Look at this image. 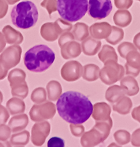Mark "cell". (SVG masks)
Segmentation results:
<instances>
[{
	"label": "cell",
	"mask_w": 140,
	"mask_h": 147,
	"mask_svg": "<svg viewBox=\"0 0 140 147\" xmlns=\"http://www.w3.org/2000/svg\"><path fill=\"white\" fill-rule=\"evenodd\" d=\"M57 111L66 122L83 124L92 116L93 105L87 96L76 91H67L57 100Z\"/></svg>",
	"instance_id": "obj_1"
},
{
	"label": "cell",
	"mask_w": 140,
	"mask_h": 147,
	"mask_svg": "<svg viewBox=\"0 0 140 147\" xmlns=\"http://www.w3.org/2000/svg\"><path fill=\"white\" fill-rule=\"evenodd\" d=\"M55 54L46 45H36L28 49L24 55V64L33 73H43L52 65Z\"/></svg>",
	"instance_id": "obj_2"
},
{
	"label": "cell",
	"mask_w": 140,
	"mask_h": 147,
	"mask_svg": "<svg viewBox=\"0 0 140 147\" xmlns=\"http://www.w3.org/2000/svg\"><path fill=\"white\" fill-rule=\"evenodd\" d=\"M38 17L37 6L31 1L18 3L13 7L11 13L12 23L21 29H27L35 26Z\"/></svg>",
	"instance_id": "obj_3"
},
{
	"label": "cell",
	"mask_w": 140,
	"mask_h": 147,
	"mask_svg": "<svg viewBox=\"0 0 140 147\" xmlns=\"http://www.w3.org/2000/svg\"><path fill=\"white\" fill-rule=\"evenodd\" d=\"M58 11L62 19L75 22L88 11V0H58Z\"/></svg>",
	"instance_id": "obj_4"
},
{
	"label": "cell",
	"mask_w": 140,
	"mask_h": 147,
	"mask_svg": "<svg viewBox=\"0 0 140 147\" xmlns=\"http://www.w3.org/2000/svg\"><path fill=\"white\" fill-rule=\"evenodd\" d=\"M104 64V67L100 69L99 74V78L104 84L112 85L124 77L125 69L117 61L110 60L105 61Z\"/></svg>",
	"instance_id": "obj_5"
},
{
	"label": "cell",
	"mask_w": 140,
	"mask_h": 147,
	"mask_svg": "<svg viewBox=\"0 0 140 147\" xmlns=\"http://www.w3.org/2000/svg\"><path fill=\"white\" fill-rule=\"evenodd\" d=\"M57 107L52 102L35 104L31 108L29 116L32 121L41 122L52 119L56 114Z\"/></svg>",
	"instance_id": "obj_6"
},
{
	"label": "cell",
	"mask_w": 140,
	"mask_h": 147,
	"mask_svg": "<svg viewBox=\"0 0 140 147\" xmlns=\"http://www.w3.org/2000/svg\"><path fill=\"white\" fill-rule=\"evenodd\" d=\"M113 10L111 0H90L88 13L96 20H102L108 17Z\"/></svg>",
	"instance_id": "obj_7"
},
{
	"label": "cell",
	"mask_w": 140,
	"mask_h": 147,
	"mask_svg": "<svg viewBox=\"0 0 140 147\" xmlns=\"http://www.w3.org/2000/svg\"><path fill=\"white\" fill-rule=\"evenodd\" d=\"M22 51V48L19 45L10 46L0 55V63L8 70L15 67L20 62Z\"/></svg>",
	"instance_id": "obj_8"
},
{
	"label": "cell",
	"mask_w": 140,
	"mask_h": 147,
	"mask_svg": "<svg viewBox=\"0 0 140 147\" xmlns=\"http://www.w3.org/2000/svg\"><path fill=\"white\" fill-rule=\"evenodd\" d=\"M51 125L46 120L37 122L32 126L31 140L36 146H41L45 144L46 138L50 134Z\"/></svg>",
	"instance_id": "obj_9"
},
{
	"label": "cell",
	"mask_w": 140,
	"mask_h": 147,
	"mask_svg": "<svg viewBox=\"0 0 140 147\" xmlns=\"http://www.w3.org/2000/svg\"><path fill=\"white\" fill-rule=\"evenodd\" d=\"M84 67L77 61H69L62 66L60 74L63 79L72 82L78 80L83 75Z\"/></svg>",
	"instance_id": "obj_10"
},
{
	"label": "cell",
	"mask_w": 140,
	"mask_h": 147,
	"mask_svg": "<svg viewBox=\"0 0 140 147\" xmlns=\"http://www.w3.org/2000/svg\"><path fill=\"white\" fill-rule=\"evenodd\" d=\"M125 73L127 76L137 77L140 73V53L137 50H132L126 55Z\"/></svg>",
	"instance_id": "obj_11"
},
{
	"label": "cell",
	"mask_w": 140,
	"mask_h": 147,
	"mask_svg": "<svg viewBox=\"0 0 140 147\" xmlns=\"http://www.w3.org/2000/svg\"><path fill=\"white\" fill-rule=\"evenodd\" d=\"M104 141L102 134L94 127L90 131L84 132L80 138V144L84 147L96 146Z\"/></svg>",
	"instance_id": "obj_12"
},
{
	"label": "cell",
	"mask_w": 140,
	"mask_h": 147,
	"mask_svg": "<svg viewBox=\"0 0 140 147\" xmlns=\"http://www.w3.org/2000/svg\"><path fill=\"white\" fill-rule=\"evenodd\" d=\"M81 52H82L81 45L75 40L68 41L60 47L62 58L66 60L78 57L81 54Z\"/></svg>",
	"instance_id": "obj_13"
},
{
	"label": "cell",
	"mask_w": 140,
	"mask_h": 147,
	"mask_svg": "<svg viewBox=\"0 0 140 147\" xmlns=\"http://www.w3.org/2000/svg\"><path fill=\"white\" fill-rule=\"evenodd\" d=\"M89 30L92 37L95 39H106L112 31V26L108 22H96L90 26Z\"/></svg>",
	"instance_id": "obj_14"
},
{
	"label": "cell",
	"mask_w": 140,
	"mask_h": 147,
	"mask_svg": "<svg viewBox=\"0 0 140 147\" xmlns=\"http://www.w3.org/2000/svg\"><path fill=\"white\" fill-rule=\"evenodd\" d=\"M111 108L106 102H97L94 104L92 117L95 121H102L110 118Z\"/></svg>",
	"instance_id": "obj_15"
},
{
	"label": "cell",
	"mask_w": 140,
	"mask_h": 147,
	"mask_svg": "<svg viewBox=\"0 0 140 147\" xmlns=\"http://www.w3.org/2000/svg\"><path fill=\"white\" fill-rule=\"evenodd\" d=\"M101 42L100 40L95 39L93 37H86L81 43V49L84 55L87 56H93L96 55L101 47Z\"/></svg>",
	"instance_id": "obj_16"
},
{
	"label": "cell",
	"mask_w": 140,
	"mask_h": 147,
	"mask_svg": "<svg viewBox=\"0 0 140 147\" xmlns=\"http://www.w3.org/2000/svg\"><path fill=\"white\" fill-rule=\"evenodd\" d=\"M2 32L4 34L6 43L8 44L19 45L21 44L24 40V37L22 33L8 25L2 28Z\"/></svg>",
	"instance_id": "obj_17"
},
{
	"label": "cell",
	"mask_w": 140,
	"mask_h": 147,
	"mask_svg": "<svg viewBox=\"0 0 140 147\" xmlns=\"http://www.w3.org/2000/svg\"><path fill=\"white\" fill-rule=\"evenodd\" d=\"M29 119L25 114H19L13 116L8 122V125L11 129L12 132H19L24 130L28 125Z\"/></svg>",
	"instance_id": "obj_18"
},
{
	"label": "cell",
	"mask_w": 140,
	"mask_h": 147,
	"mask_svg": "<svg viewBox=\"0 0 140 147\" xmlns=\"http://www.w3.org/2000/svg\"><path fill=\"white\" fill-rule=\"evenodd\" d=\"M40 35L48 42H54L58 39L60 34L54 22H46L40 28Z\"/></svg>",
	"instance_id": "obj_19"
},
{
	"label": "cell",
	"mask_w": 140,
	"mask_h": 147,
	"mask_svg": "<svg viewBox=\"0 0 140 147\" xmlns=\"http://www.w3.org/2000/svg\"><path fill=\"white\" fill-rule=\"evenodd\" d=\"M6 108L11 115L23 114L25 111V104L23 99L13 96L6 103Z\"/></svg>",
	"instance_id": "obj_20"
},
{
	"label": "cell",
	"mask_w": 140,
	"mask_h": 147,
	"mask_svg": "<svg viewBox=\"0 0 140 147\" xmlns=\"http://www.w3.org/2000/svg\"><path fill=\"white\" fill-rule=\"evenodd\" d=\"M126 95V90L121 86L113 85L106 90L105 99L109 102L114 104Z\"/></svg>",
	"instance_id": "obj_21"
},
{
	"label": "cell",
	"mask_w": 140,
	"mask_h": 147,
	"mask_svg": "<svg viewBox=\"0 0 140 147\" xmlns=\"http://www.w3.org/2000/svg\"><path fill=\"white\" fill-rule=\"evenodd\" d=\"M120 84L121 87H123L126 90V95L133 96L136 95L139 91V88L137 81L133 76H127L123 77L120 80Z\"/></svg>",
	"instance_id": "obj_22"
},
{
	"label": "cell",
	"mask_w": 140,
	"mask_h": 147,
	"mask_svg": "<svg viewBox=\"0 0 140 147\" xmlns=\"http://www.w3.org/2000/svg\"><path fill=\"white\" fill-rule=\"evenodd\" d=\"M113 21L114 23L117 26L125 28L131 23L132 16L127 10H118L117 11H116V13L113 16Z\"/></svg>",
	"instance_id": "obj_23"
},
{
	"label": "cell",
	"mask_w": 140,
	"mask_h": 147,
	"mask_svg": "<svg viewBox=\"0 0 140 147\" xmlns=\"http://www.w3.org/2000/svg\"><path fill=\"white\" fill-rule=\"evenodd\" d=\"M46 91L48 99L52 102L57 101L62 94V87L59 82L52 80L48 82L46 85Z\"/></svg>",
	"instance_id": "obj_24"
},
{
	"label": "cell",
	"mask_w": 140,
	"mask_h": 147,
	"mask_svg": "<svg viewBox=\"0 0 140 147\" xmlns=\"http://www.w3.org/2000/svg\"><path fill=\"white\" fill-rule=\"evenodd\" d=\"M133 106L131 99L127 96H123L117 102L113 105V110L121 115H126L131 111Z\"/></svg>",
	"instance_id": "obj_25"
},
{
	"label": "cell",
	"mask_w": 140,
	"mask_h": 147,
	"mask_svg": "<svg viewBox=\"0 0 140 147\" xmlns=\"http://www.w3.org/2000/svg\"><path fill=\"white\" fill-rule=\"evenodd\" d=\"M30 133L28 131L23 130L19 132H15L11 136L10 143L14 146H25L29 143Z\"/></svg>",
	"instance_id": "obj_26"
},
{
	"label": "cell",
	"mask_w": 140,
	"mask_h": 147,
	"mask_svg": "<svg viewBox=\"0 0 140 147\" xmlns=\"http://www.w3.org/2000/svg\"><path fill=\"white\" fill-rule=\"evenodd\" d=\"M100 74V68L93 63L86 64L83 69L82 77L87 82H95L98 80Z\"/></svg>",
	"instance_id": "obj_27"
},
{
	"label": "cell",
	"mask_w": 140,
	"mask_h": 147,
	"mask_svg": "<svg viewBox=\"0 0 140 147\" xmlns=\"http://www.w3.org/2000/svg\"><path fill=\"white\" fill-rule=\"evenodd\" d=\"M72 30V33L75 37V40L78 41L82 42L84 39L89 37L90 34L88 26L84 22H77L75 26H73Z\"/></svg>",
	"instance_id": "obj_28"
},
{
	"label": "cell",
	"mask_w": 140,
	"mask_h": 147,
	"mask_svg": "<svg viewBox=\"0 0 140 147\" xmlns=\"http://www.w3.org/2000/svg\"><path fill=\"white\" fill-rule=\"evenodd\" d=\"M26 73L21 69H13L11 70L8 74V80L10 83V87L25 82Z\"/></svg>",
	"instance_id": "obj_29"
},
{
	"label": "cell",
	"mask_w": 140,
	"mask_h": 147,
	"mask_svg": "<svg viewBox=\"0 0 140 147\" xmlns=\"http://www.w3.org/2000/svg\"><path fill=\"white\" fill-rule=\"evenodd\" d=\"M98 57V59L103 63L110 60L118 61V56L115 51V49L110 45L103 46L102 49L99 52Z\"/></svg>",
	"instance_id": "obj_30"
},
{
	"label": "cell",
	"mask_w": 140,
	"mask_h": 147,
	"mask_svg": "<svg viewBox=\"0 0 140 147\" xmlns=\"http://www.w3.org/2000/svg\"><path fill=\"white\" fill-rule=\"evenodd\" d=\"M93 127L102 134L103 138L105 140L108 138L113 127L112 118L110 117L106 120H102V121H96L95 125Z\"/></svg>",
	"instance_id": "obj_31"
},
{
	"label": "cell",
	"mask_w": 140,
	"mask_h": 147,
	"mask_svg": "<svg viewBox=\"0 0 140 147\" xmlns=\"http://www.w3.org/2000/svg\"><path fill=\"white\" fill-rule=\"evenodd\" d=\"M125 37V33L123 30L116 26H112V31L110 34L106 38V41L110 44L116 45L121 42Z\"/></svg>",
	"instance_id": "obj_32"
},
{
	"label": "cell",
	"mask_w": 140,
	"mask_h": 147,
	"mask_svg": "<svg viewBox=\"0 0 140 147\" xmlns=\"http://www.w3.org/2000/svg\"><path fill=\"white\" fill-rule=\"evenodd\" d=\"M28 86L26 82H24L17 85L11 87V95L13 96L19 97L21 99H25L28 94Z\"/></svg>",
	"instance_id": "obj_33"
},
{
	"label": "cell",
	"mask_w": 140,
	"mask_h": 147,
	"mask_svg": "<svg viewBox=\"0 0 140 147\" xmlns=\"http://www.w3.org/2000/svg\"><path fill=\"white\" fill-rule=\"evenodd\" d=\"M47 93L43 88H37L34 89L31 95V99L34 104H41L46 102Z\"/></svg>",
	"instance_id": "obj_34"
},
{
	"label": "cell",
	"mask_w": 140,
	"mask_h": 147,
	"mask_svg": "<svg viewBox=\"0 0 140 147\" xmlns=\"http://www.w3.org/2000/svg\"><path fill=\"white\" fill-rule=\"evenodd\" d=\"M114 139L119 145L121 146L127 144L131 141V137L130 133L126 130H118L113 134Z\"/></svg>",
	"instance_id": "obj_35"
},
{
	"label": "cell",
	"mask_w": 140,
	"mask_h": 147,
	"mask_svg": "<svg viewBox=\"0 0 140 147\" xmlns=\"http://www.w3.org/2000/svg\"><path fill=\"white\" fill-rule=\"evenodd\" d=\"M54 23L55 26H56L57 29H58V32L60 34V35L63 33H64V32H70L73 28V26L71 22L65 20L64 19H58Z\"/></svg>",
	"instance_id": "obj_36"
},
{
	"label": "cell",
	"mask_w": 140,
	"mask_h": 147,
	"mask_svg": "<svg viewBox=\"0 0 140 147\" xmlns=\"http://www.w3.org/2000/svg\"><path fill=\"white\" fill-rule=\"evenodd\" d=\"M132 50H136V47L134 44L130 42H124L118 47V52L122 58H125L126 55Z\"/></svg>",
	"instance_id": "obj_37"
},
{
	"label": "cell",
	"mask_w": 140,
	"mask_h": 147,
	"mask_svg": "<svg viewBox=\"0 0 140 147\" xmlns=\"http://www.w3.org/2000/svg\"><path fill=\"white\" fill-rule=\"evenodd\" d=\"M41 6L47 10L51 17L52 13L58 11V0H43Z\"/></svg>",
	"instance_id": "obj_38"
},
{
	"label": "cell",
	"mask_w": 140,
	"mask_h": 147,
	"mask_svg": "<svg viewBox=\"0 0 140 147\" xmlns=\"http://www.w3.org/2000/svg\"><path fill=\"white\" fill-rule=\"evenodd\" d=\"M12 131L9 125H5V123L0 124V140L6 141L8 140L11 136Z\"/></svg>",
	"instance_id": "obj_39"
},
{
	"label": "cell",
	"mask_w": 140,
	"mask_h": 147,
	"mask_svg": "<svg viewBox=\"0 0 140 147\" xmlns=\"http://www.w3.org/2000/svg\"><path fill=\"white\" fill-rule=\"evenodd\" d=\"M69 129H70V131H71L72 134L73 136L76 137V138H79L83 135L84 132H85V128L82 124H73V123H70L69 125Z\"/></svg>",
	"instance_id": "obj_40"
},
{
	"label": "cell",
	"mask_w": 140,
	"mask_h": 147,
	"mask_svg": "<svg viewBox=\"0 0 140 147\" xmlns=\"http://www.w3.org/2000/svg\"><path fill=\"white\" fill-rule=\"evenodd\" d=\"M48 147H64L65 142L60 138L58 137H53L50 138V140L47 143Z\"/></svg>",
	"instance_id": "obj_41"
},
{
	"label": "cell",
	"mask_w": 140,
	"mask_h": 147,
	"mask_svg": "<svg viewBox=\"0 0 140 147\" xmlns=\"http://www.w3.org/2000/svg\"><path fill=\"white\" fill-rule=\"evenodd\" d=\"M75 40V37L73 36L72 33L70 32H64L62 34H60V37H59V40H58L59 47H61L64 43H66V42H68L69 40Z\"/></svg>",
	"instance_id": "obj_42"
},
{
	"label": "cell",
	"mask_w": 140,
	"mask_h": 147,
	"mask_svg": "<svg viewBox=\"0 0 140 147\" xmlns=\"http://www.w3.org/2000/svg\"><path fill=\"white\" fill-rule=\"evenodd\" d=\"M114 3L119 9H127L133 5V0H114Z\"/></svg>",
	"instance_id": "obj_43"
},
{
	"label": "cell",
	"mask_w": 140,
	"mask_h": 147,
	"mask_svg": "<svg viewBox=\"0 0 140 147\" xmlns=\"http://www.w3.org/2000/svg\"><path fill=\"white\" fill-rule=\"evenodd\" d=\"M10 117V113L8 109L5 108L0 102V124H3L8 122Z\"/></svg>",
	"instance_id": "obj_44"
},
{
	"label": "cell",
	"mask_w": 140,
	"mask_h": 147,
	"mask_svg": "<svg viewBox=\"0 0 140 147\" xmlns=\"http://www.w3.org/2000/svg\"><path fill=\"white\" fill-rule=\"evenodd\" d=\"M131 140L133 146H140V128L133 132Z\"/></svg>",
	"instance_id": "obj_45"
},
{
	"label": "cell",
	"mask_w": 140,
	"mask_h": 147,
	"mask_svg": "<svg viewBox=\"0 0 140 147\" xmlns=\"http://www.w3.org/2000/svg\"><path fill=\"white\" fill-rule=\"evenodd\" d=\"M8 11V3L6 0H0V20L4 18Z\"/></svg>",
	"instance_id": "obj_46"
},
{
	"label": "cell",
	"mask_w": 140,
	"mask_h": 147,
	"mask_svg": "<svg viewBox=\"0 0 140 147\" xmlns=\"http://www.w3.org/2000/svg\"><path fill=\"white\" fill-rule=\"evenodd\" d=\"M132 117L140 123V105L135 108L132 111Z\"/></svg>",
	"instance_id": "obj_47"
},
{
	"label": "cell",
	"mask_w": 140,
	"mask_h": 147,
	"mask_svg": "<svg viewBox=\"0 0 140 147\" xmlns=\"http://www.w3.org/2000/svg\"><path fill=\"white\" fill-rule=\"evenodd\" d=\"M8 74V70L0 63V81L3 80Z\"/></svg>",
	"instance_id": "obj_48"
},
{
	"label": "cell",
	"mask_w": 140,
	"mask_h": 147,
	"mask_svg": "<svg viewBox=\"0 0 140 147\" xmlns=\"http://www.w3.org/2000/svg\"><path fill=\"white\" fill-rule=\"evenodd\" d=\"M6 46V40L5 36L2 32H0V53H2V51L5 49Z\"/></svg>",
	"instance_id": "obj_49"
},
{
	"label": "cell",
	"mask_w": 140,
	"mask_h": 147,
	"mask_svg": "<svg viewBox=\"0 0 140 147\" xmlns=\"http://www.w3.org/2000/svg\"><path fill=\"white\" fill-rule=\"evenodd\" d=\"M133 44L135 45L136 49H138L140 51V32H139L133 37Z\"/></svg>",
	"instance_id": "obj_50"
},
{
	"label": "cell",
	"mask_w": 140,
	"mask_h": 147,
	"mask_svg": "<svg viewBox=\"0 0 140 147\" xmlns=\"http://www.w3.org/2000/svg\"><path fill=\"white\" fill-rule=\"evenodd\" d=\"M0 146H12V145L8 140H6V141L0 140Z\"/></svg>",
	"instance_id": "obj_51"
},
{
	"label": "cell",
	"mask_w": 140,
	"mask_h": 147,
	"mask_svg": "<svg viewBox=\"0 0 140 147\" xmlns=\"http://www.w3.org/2000/svg\"><path fill=\"white\" fill-rule=\"evenodd\" d=\"M6 1H7V2L8 3V5H14V4H16L17 2H19L20 0H6Z\"/></svg>",
	"instance_id": "obj_52"
},
{
	"label": "cell",
	"mask_w": 140,
	"mask_h": 147,
	"mask_svg": "<svg viewBox=\"0 0 140 147\" xmlns=\"http://www.w3.org/2000/svg\"><path fill=\"white\" fill-rule=\"evenodd\" d=\"M3 101V94H2V91L0 90V102L2 103Z\"/></svg>",
	"instance_id": "obj_53"
},
{
	"label": "cell",
	"mask_w": 140,
	"mask_h": 147,
	"mask_svg": "<svg viewBox=\"0 0 140 147\" xmlns=\"http://www.w3.org/2000/svg\"><path fill=\"white\" fill-rule=\"evenodd\" d=\"M108 146H121L119 144H111Z\"/></svg>",
	"instance_id": "obj_54"
},
{
	"label": "cell",
	"mask_w": 140,
	"mask_h": 147,
	"mask_svg": "<svg viewBox=\"0 0 140 147\" xmlns=\"http://www.w3.org/2000/svg\"><path fill=\"white\" fill-rule=\"evenodd\" d=\"M137 1H139V2H140V0H137Z\"/></svg>",
	"instance_id": "obj_55"
}]
</instances>
